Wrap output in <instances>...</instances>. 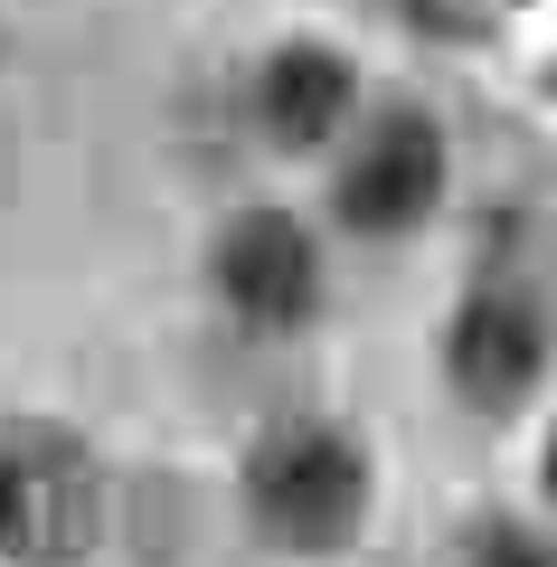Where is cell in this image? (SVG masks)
<instances>
[{
	"instance_id": "obj_3",
	"label": "cell",
	"mask_w": 557,
	"mask_h": 567,
	"mask_svg": "<svg viewBox=\"0 0 557 567\" xmlns=\"http://www.w3.org/2000/svg\"><path fill=\"white\" fill-rule=\"evenodd\" d=\"M218 293L246 331H302L321 312V246L283 208H246L218 237Z\"/></svg>"
},
{
	"instance_id": "obj_2",
	"label": "cell",
	"mask_w": 557,
	"mask_h": 567,
	"mask_svg": "<svg viewBox=\"0 0 557 567\" xmlns=\"http://www.w3.org/2000/svg\"><path fill=\"white\" fill-rule=\"evenodd\" d=\"M246 511L275 548L293 558H331V548L359 539L369 520V454L321 416H293L275 425L256 454H246Z\"/></svg>"
},
{
	"instance_id": "obj_1",
	"label": "cell",
	"mask_w": 557,
	"mask_h": 567,
	"mask_svg": "<svg viewBox=\"0 0 557 567\" xmlns=\"http://www.w3.org/2000/svg\"><path fill=\"white\" fill-rule=\"evenodd\" d=\"M104 539V464L85 435L29 416L0 425V558L10 567H76Z\"/></svg>"
},
{
	"instance_id": "obj_5",
	"label": "cell",
	"mask_w": 557,
	"mask_h": 567,
	"mask_svg": "<svg viewBox=\"0 0 557 567\" xmlns=\"http://www.w3.org/2000/svg\"><path fill=\"white\" fill-rule=\"evenodd\" d=\"M444 369H454V388L473 406H519L538 388V369H548V312H538V293H519V284H482V293H463L454 312V341H444Z\"/></svg>"
},
{
	"instance_id": "obj_4",
	"label": "cell",
	"mask_w": 557,
	"mask_h": 567,
	"mask_svg": "<svg viewBox=\"0 0 557 567\" xmlns=\"http://www.w3.org/2000/svg\"><path fill=\"white\" fill-rule=\"evenodd\" d=\"M331 199H340V227H359V237H406V227H425L435 199H444V133L425 114H388L340 162Z\"/></svg>"
},
{
	"instance_id": "obj_6",
	"label": "cell",
	"mask_w": 557,
	"mask_h": 567,
	"mask_svg": "<svg viewBox=\"0 0 557 567\" xmlns=\"http://www.w3.org/2000/svg\"><path fill=\"white\" fill-rule=\"evenodd\" d=\"M350 95H359L350 58L321 48V39H293V48H275L265 76H256V123L283 142V152H321V142L350 123Z\"/></svg>"
},
{
	"instance_id": "obj_8",
	"label": "cell",
	"mask_w": 557,
	"mask_h": 567,
	"mask_svg": "<svg viewBox=\"0 0 557 567\" xmlns=\"http://www.w3.org/2000/svg\"><path fill=\"white\" fill-rule=\"evenodd\" d=\"M538 483H548V502H557V435H548V464H538Z\"/></svg>"
},
{
	"instance_id": "obj_7",
	"label": "cell",
	"mask_w": 557,
	"mask_h": 567,
	"mask_svg": "<svg viewBox=\"0 0 557 567\" xmlns=\"http://www.w3.org/2000/svg\"><path fill=\"white\" fill-rule=\"evenodd\" d=\"M473 567H557V548L538 539V529L492 520V529H482V548H473Z\"/></svg>"
}]
</instances>
